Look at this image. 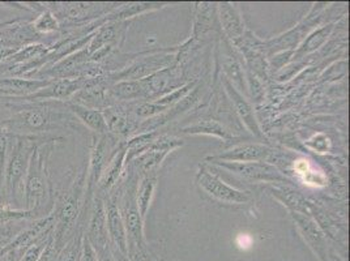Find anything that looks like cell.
I'll return each mask as SVG.
<instances>
[{
	"mask_svg": "<svg viewBox=\"0 0 350 261\" xmlns=\"http://www.w3.org/2000/svg\"><path fill=\"white\" fill-rule=\"evenodd\" d=\"M0 132L16 136H47L72 127L75 116L62 101L1 102Z\"/></svg>",
	"mask_w": 350,
	"mask_h": 261,
	"instance_id": "6da1fadb",
	"label": "cell"
},
{
	"mask_svg": "<svg viewBox=\"0 0 350 261\" xmlns=\"http://www.w3.org/2000/svg\"><path fill=\"white\" fill-rule=\"evenodd\" d=\"M8 156L4 171V205L23 209L24 204V183L28 173L30 160L37 148L49 143L63 141L57 135L47 136H16L8 135Z\"/></svg>",
	"mask_w": 350,
	"mask_h": 261,
	"instance_id": "7a4b0ae2",
	"label": "cell"
},
{
	"mask_svg": "<svg viewBox=\"0 0 350 261\" xmlns=\"http://www.w3.org/2000/svg\"><path fill=\"white\" fill-rule=\"evenodd\" d=\"M54 144L49 143L36 149L25 176L23 209L33 212L37 219L47 217L54 209L55 193L49 173V160Z\"/></svg>",
	"mask_w": 350,
	"mask_h": 261,
	"instance_id": "3957f363",
	"label": "cell"
},
{
	"mask_svg": "<svg viewBox=\"0 0 350 261\" xmlns=\"http://www.w3.org/2000/svg\"><path fill=\"white\" fill-rule=\"evenodd\" d=\"M44 5L54 14L62 25H79L89 18L98 17L105 10V4L97 3H44Z\"/></svg>",
	"mask_w": 350,
	"mask_h": 261,
	"instance_id": "277c9868",
	"label": "cell"
},
{
	"mask_svg": "<svg viewBox=\"0 0 350 261\" xmlns=\"http://www.w3.org/2000/svg\"><path fill=\"white\" fill-rule=\"evenodd\" d=\"M198 184L205 192L216 200L228 204H246L251 200V196L245 191L233 189L224 183L219 176L202 167L196 175Z\"/></svg>",
	"mask_w": 350,
	"mask_h": 261,
	"instance_id": "5b68a950",
	"label": "cell"
},
{
	"mask_svg": "<svg viewBox=\"0 0 350 261\" xmlns=\"http://www.w3.org/2000/svg\"><path fill=\"white\" fill-rule=\"evenodd\" d=\"M136 189L133 193H129L123 203L122 218L124 222L126 234H127V247L131 246L140 249L142 252L146 253V242H144V226H143V218L139 213L137 204H136Z\"/></svg>",
	"mask_w": 350,
	"mask_h": 261,
	"instance_id": "8992f818",
	"label": "cell"
},
{
	"mask_svg": "<svg viewBox=\"0 0 350 261\" xmlns=\"http://www.w3.org/2000/svg\"><path fill=\"white\" fill-rule=\"evenodd\" d=\"M85 238L94 248L96 253L103 252L109 248V235L106 228V208L100 196H94L90 209V218L88 223Z\"/></svg>",
	"mask_w": 350,
	"mask_h": 261,
	"instance_id": "52a82bcc",
	"label": "cell"
},
{
	"mask_svg": "<svg viewBox=\"0 0 350 261\" xmlns=\"http://www.w3.org/2000/svg\"><path fill=\"white\" fill-rule=\"evenodd\" d=\"M292 217L295 221L298 230L302 234L305 242L318 256V259L321 261H328L327 238L324 236V232H321V228L305 213L293 212Z\"/></svg>",
	"mask_w": 350,
	"mask_h": 261,
	"instance_id": "ba28073f",
	"label": "cell"
},
{
	"mask_svg": "<svg viewBox=\"0 0 350 261\" xmlns=\"http://www.w3.org/2000/svg\"><path fill=\"white\" fill-rule=\"evenodd\" d=\"M173 57L169 55H159V57H149V58L140 59L139 61L133 63L131 67L123 70L122 72L113 74V80L116 81H136L143 80L146 76H152L159 72L162 68H167L172 64Z\"/></svg>",
	"mask_w": 350,
	"mask_h": 261,
	"instance_id": "9c48e42d",
	"label": "cell"
},
{
	"mask_svg": "<svg viewBox=\"0 0 350 261\" xmlns=\"http://www.w3.org/2000/svg\"><path fill=\"white\" fill-rule=\"evenodd\" d=\"M105 208H106V228H107L109 241L114 246V252L127 259L129 258L127 234H126L122 213L114 200H109L107 204H105Z\"/></svg>",
	"mask_w": 350,
	"mask_h": 261,
	"instance_id": "30bf717a",
	"label": "cell"
},
{
	"mask_svg": "<svg viewBox=\"0 0 350 261\" xmlns=\"http://www.w3.org/2000/svg\"><path fill=\"white\" fill-rule=\"evenodd\" d=\"M53 80L25 79V77H0V97L23 98L47 87Z\"/></svg>",
	"mask_w": 350,
	"mask_h": 261,
	"instance_id": "8fae6325",
	"label": "cell"
},
{
	"mask_svg": "<svg viewBox=\"0 0 350 261\" xmlns=\"http://www.w3.org/2000/svg\"><path fill=\"white\" fill-rule=\"evenodd\" d=\"M222 167L229 169L235 174L241 175L250 180H280L285 179L278 170L264 162H217Z\"/></svg>",
	"mask_w": 350,
	"mask_h": 261,
	"instance_id": "7c38bea8",
	"label": "cell"
},
{
	"mask_svg": "<svg viewBox=\"0 0 350 261\" xmlns=\"http://www.w3.org/2000/svg\"><path fill=\"white\" fill-rule=\"evenodd\" d=\"M224 85H225V89H226V92L230 97V101L234 105V109H235L237 114L239 115L241 120L245 123L246 128L254 136L262 137V130H260V127H259L255 114H254V110H252V107L248 103L247 100L242 96V93L237 87H234L228 77L224 79Z\"/></svg>",
	"mask_w": 350,
	"mask_h": 261,
	"instance_id": "4fadbf2b",
	"label": "cell"
},
{
	"mask_svg": "<svg viewBox=\"0 0 350 261\" xmlns=\"http://www.w3.org/2000/svg\"><path fill=\"white\" fill-rule=\"evenodd\" d=\"M272 154V149L262 144H243L238 146L219 154L216 157H212L211 160L222 162V161H230V162H262L268 160V157Z\"/></svg>",
	"mask_w": 350,
	"mask_h": 261,
	"instance_id": "5bb4252c",
	"label": "cell"
},
{
	"mask_svg": "<svg viewBox=\"0 0 350 261\" xmlns=\"http://www.w3.org/2000/svg\"><path fill=\"white\" fill-rule=\"evenodd\" d=\"M66 103L71 114L76 119H79V122H81L89 130L100 135H106V132L109 130H107V124H106L103 111H100L98 109L85 107L73 102L67 101Z\"/></svg>",
	"mask_w": 350,
	"mask_h": 261,
	"instance_id": "9a60e30c",
	"label": "cell"
},
{
	"mask_svg": "<svg viewBox=\"0 0 350 261\" xmlns=\"http://www.w3.org/2000/svg\"><path fill=\"white\" fill-rule=\"evenodd\" d=\"M126 153H127V146L126 148H119V153H116L114 157L109 161V163L106 165L103 175L98 180L97 189L101 192H107L114 187V184L117 183L119 179V175L122 173L123 169V163L126 159Z\"/></svg>",
	"mask_w": 350,
	"mask_h": 261,
	"instance_id": "2e32d148",
	"label": "cell"
},
{
	"mask_svg": "<svg viewBox=\"0 0 350 261\" xmlns=\"http://www.w3.org/2000/svg\"><path fill=\"white\" fill-rule=\"evenodd\" d=\"M156 186H157V175L154 171V173L144 174L142 182L139 183V186L136 189V204H137V209H139V213L143 218V221L146 219V213L149 210Z\"/></svg>",
	"mask_w": 350,
	"mask_h": 261,
	"instance_id": "e0dca14e",
	"label": "cell"
},
{
	"mask_svg": "<svg viewBox=\"0 0 350 261\" xmlns=\"http://www.w3.org/2000/svg\"><path fill=\"white\" fill-rule=\"evenodd\" d=\"M219 17L225 31L232 40H238L243 33V24L241 16L232 4L224 3L219 5Z\"/></svg>",
	"mask_w": 350,
	"mask_h": 261,
	"instance_id": "ac0fdd59",
	"label": "cell"
},
{
	"mask_svg": "<svg viewBox=\"0 0 350 261\" xmlns=\"http://www.w3.org/2000/svg\"><path fill=\"white\" fill-rule=\"evenodd\" d=\"M183 133H191V135H213L221 137L224 140H230L234 139V135L228 130L225 126H222L219 122L212 120V119H204L200 120L192 126H189L182 130Z\"/></svg>",
	"mask_w": 350,
	"mask_h": 261,
	"instance_id": "d6986e66",
	"label": "cell"
},
{
	"mask_svg": "<svg viewBox=\"0 0 350 261\" xmlns=\"http://www.w3.org/2000/svg\"><path fill=\"white\" fill-rule=\"evenodd\" d=\"M31 27L38 36H41L44 38L47 36L55 34L60 30L58 18L54 16V14L47 7H46L44 12H41L40 15L36 16L31 20Z\"/></svg>",
	"mask_w": 350,
	"mask_h": 261,
	"instance_id": "ffe728a7",
	"label": "cell"
},
{
	"mask_svg": "<svg viewBox=\"0 0 350 261\" xmlns=\"http://www.w3.org/2000/svg\"><path fill=\"white\" fill-rule=\"evenodd\" d=\"M332 29H334V25L329 24V25L321 27V29L312 31V33L307 37V40L304 42V44L299 47V50H298V53H297V57L301 58V57H304L305 54H310V53L315 51L319 46H321V44L325 42V40L328 38V36L331 34Z\"/></svg>",
	"mask_w": 350,
	"mask_h": 261,
	"instance_id": "44dd1931",
	"label": "cell"
},
{
	"mask_svg": "<svg viewBox=\"0 0 350 261\" xmlns=\"http://www.w3.org/2000/svg\"><path fill=\"white\" fill-rule=\"evenodd\" d=\"M110 94L116 98L120 100H136L143 96V89L139 83L136 81H119L110 89Z\"/></svg>",
	"mask_w": 350,
	"mask_h": 261,
	"instance_id": "7402d4cb",
	"label": "cell"
},
{
	"mask_svg": "<svg viewBox=\"0 0 350 261\" xmlns=\"http://www.w3.org/2000/svg\"><path fill=\"white\" fill-rule=\"evenodd\" d=\"M83 239H84V234L80 230H77L72 238L60 249L57 261L80 260L81 248H83Z\"/></svg>",
	"mask_w": 350,
	"mask_h": 261,
	"instance_id": "603a6c76",
	"label": "cell"
},
{
	"mask_svg": "<svg viewBox=\"0 0 350 261\" xmlns=\"http://www.w3.org/2000/svg\"><path fill=\"white\" fill-rule=\"evenodd\" d=\"M37 217L33 212L25 209H14L10 206L0 205V226L20 221H36Z\"/></svg>",
	"mask_w": 350,
	"mask_h": 261,
	"instance_id": "cb8c5ba5",
	"label": "cell"
},
{
	"mask_svg": "<svg viewBox=\"0 0 350 261\" xmlns=\"http://www.w3.org/2000/svg\"><path fill=\"white\" fill-rule=\"evenodd\" d=\"M51 236H53V232H47V234H44V236H41L38 241H36L33 245H30L25 249L21 261H38L41 253L44 252V247L47 246Z\"/></svg>",
	"mask_w": 350,
	"mask_h": 261,
	"instance_id": "d4e9b609",
	"label": "cell"
},
{
	"mask_svg": "<svg viewBox=\"0 0 350 261\" xmlns=\"http://www.w3.org/2000/svg\"><path fill=\"white\" fill-rule=\"evenodd\" d=\"M8 140H10V136L7 133L0 132V205H4L3 189H4V171H5L7 156H8Z\"/></svg>",
	"mask_w": 350,
	"mask_h": 261,
	"instance_id": "484cf974",
	"label": "cell"
},
{
	"mask_svg": "<svg viewBox=\"0 0 350 261\" xmlns=\"http://www.w3.org/2000/svg\"><path fill=\"white\" fill-rule=\"evenodd\" d=\"M169 107L159 105L156 102H146L140 106L136 107V115L144 116V118H149V116L159 115L161 113L166 111Z\"/></svg>",
	"mask_w": 350,
	"mask_h": 261,
	"instance_id": "4316f807",
	"label": "cell"
},
{
	"mask_svg": "<svg viewBox=\"0 0 350 261\" xmlns=\"http://www.w3.org/2000/svg\"><path fill=\"white\" fill-rule=\"evenodd\" d=\"M59 248L54 243V238L51 236L47 246L44 247V252L41 253L38 261H57L59 255Z\"/></svg>",
	"mask_w": 350,
	"mask_h": 261,
	"instance_id": "83f0119b",
	"label": "cell"
},
{
	"mask_svg": "<svg viewBox=\"0 0 350 261\" xmlns=\"http://www.w3.org/2000/svg\"><path fill=\"white\" fill-rule=\"evenodd\" d=\"M225 68H226L228 74L232 77V80L235 83V85L239 87V81L242 83V79H241L242 74H241V68H239V66L237 64V61H235V60H230L229 63L225 64ZM235 85H234V87H235Z\"/></svg>",
	"mask_w": 350,
	"mask_h": 261,
	"instance_id": "f1b7e54d",
	"label": "cell"
},
{
	"mask_svg": "<svg viewBox=\"0 0 350 261\" xmlns=\"http://www.w3.org/2000/svg\"><path fill=\"white\" fill-rule=\"evenodd\" d=\"M24 252H25V249H21V248L10 249L4 253V256L1 258V261H21Z\"/></svg>",
	"mask_w": 350,
	"mask_h": 261,
	"instance_id": "f546056e",
	"label": "cell"
},
{
	"mask_svg": "<svg viewBox=\"0 0 350 261\" xmlns=\"http://www.w3.org/2000/svg\"><path fill=\"white\" fill-rule=\"evenodd\" d=\"M17 51V49L12 47H5V46H0V64L4 63L10 57H12Z\"/></svg>",
	"mask_w": 350,
	"mask_h": 261,
	"instance_id": "4dcf8cb0",
	"label": "cell"
},
{
	"mask_svg": "<svg viewBox=\"0 0 350 261\" xmlns=\"http://www.w3.org/2000/svg\"><path fill=\"white\" fill-rule=\"evenodd\" d=\"M146 261H157L156 259H153V258H149V255L146 253Z\"/></svg>",
	"mask_w": 350,
	"mask_h": 261,
	"instance_id": "1f68e13d",
	"label": "cell"
}]
</instances>
